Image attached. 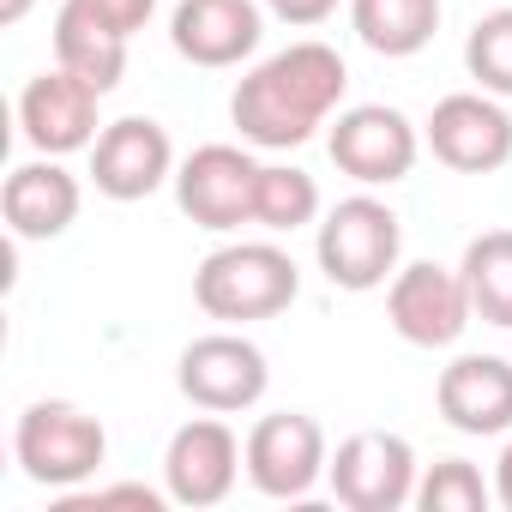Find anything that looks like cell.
Listing matches in <instances>:
<instances>
[{"mask_svg":"<svg viewBox=\"0 0 512 512\" xmlns=\"http://www.w3.org/2000/svg\"><path fill=\"white\" fill-rule=\"evenodd\" d=\"M350 91V67L332 43H290L278 55H266L260 67H253L235 97H229V121L241 127L247 145L260 151H296L308 145L344 103Z\"/></svg>","mask_w":512,"mask_h":512,"instance_id":"1","label":"cell"},{"mask_svg":"<svg viewBox=\"0 0 512 512\" xmlns=\"http://www.w3.org/2000/svg\"><path fill=\"white\" fill-rule=\"evenodd\" d=\"M296 296H302V272L278 241H229L205 253L193 272V302L223 326L278 320Z\"/></svg>","mask_w":512,"mask_h":512,"instance_id":"2","label":"cell"},{"mask_svg":"<svg viewBox=\"0 0 512 512\" xmlns=\"http://www.w3.org/2000/svg\"><path fill=\"white\" fill-rule=\"evenodd\" d=\"M314 253H320V272L332 290H350V296H368L380 284L398 278V253H404V223L386 199L374 193H350L326 211L320 235H314Z\"/></svg>","mask_w":512,"mask_h":512,"instance_id":"3","label":"cell"},{"mask_svg":"<svg viewBox=\"0 0 512 512\" xmlns=\"http://www.w3.org/2000/svg\"><path fill=\"white\" fill-rule=\"evenodd\" d=\"M13 458L19 470L37 482V488H55V494H73L85 488L103 458H109V434L91 410L67 404V398H37L19 428H13Z\"/></svg>","mask_w":512,"mask_h":512,"instance_id":"4","label":"cell"},{"mask_svg":"<svg viewBox=\"0 0 512 512\" xmlns=\"http://www.w3.org/2000/svg\"><path fill=\"white\" fill-rule=\"evenodd\" d=\"M175 386L193 410H211V416H241L266 398L272 386V368H266V350L241 338V332H205L181 350L175 362Z\"/></svg>","mask_w":512,"mask_h":512,"instance_id":"5","label":"cell"},{"mask_svg":"<svg viewBox=\"0 0 512 512\" xmlns=\"http://www.w3.org/2000/svg\"><path fill=\"white\" fill-rule=\"evenodd\" d=\"M326 482H332L338 506H350V512H398V506L416 500L422 464H416L404 434L356 428L350 440H338V452L326 464Z\"/></svg>","mask_w":512,"mask_h":512,"instance_id":"6","label":"cell"},{"mask_svg":"<svg viewBox=\"0 0 512 512\" xmlns=\"http://www.w3.org/2000/svg\"><path fill=\"white\" fill-rule=\"evenodd\" d=\"M332 446L308 410H272L247 428V482L266 500H308L326 482Z\"/></svg>","mask_w":512,"mask_h":512,"instance_id":"7","label":"cell"},{"mask_svg":"<svg viewBox=\"0 0 512 512\" xmlns=\"http://www.w3.org/2000/svg\"><path fill=\"white\" fill-rule=\"evenodd\" d=\"M326 151L332 163L362 181V187H392L416 169L422 157V133L404 109L392 103H356V109H338L332 133H326Z\"/></svg>","mask_w":512,"mask_h":512,"instance_id":"8","label":"cell"},{"mask_svg":"<svg viewBox=\"0 0 512 512\" xmlns=\"http://www.w3.org/2000/svg\"><path fill=\"white\" fill-rule=\"evenodd\" d=\"M386 320L416 350H452L464 338V326L476 320L464 272L458 266H434V260L398 266V278L386 284Z\"/></svg>","mask_w":512,"mask_h":512,"instance_id":"9","label":"cell"},{"mask_svg":"<svg viewBox=\"0 0 512 512\" xmlns=\"http://www.w3.org/2000/svg\"><path fill=\"white\" fill-rule=\"evenodd\" d=\"M247 470V440L223 416H193L163 446V488L175 506H223L235 494V476Z\"/></svg>","mask_w":512,"mask_h":512,"instance_id":"10","label":"cell"},{"mask_svg":"<svg viewBox=\"0 0 512 512\" xmlns=\"http://www.w3.org/2000/svg\"><path fill=\"white\" fill-rule=\"evenodd\" d=\"M422 145L458 175H494L512 163V115L488 91H452L422 121Z\"/></svg>","mask_w":512,"mask_h":512,"instance_id":"11","label":"cell"},{"mask_svg":"<svg viewBox=\"0 0 512 512\" xmlns=\"http://www.w3.org/2000/svg\"><path fill=\"white\" fill-rule=\"evenodd\" d=\"M253 187H260V163L241 145H199L175 163V205L211 235L253 223Z\"/></svg>","mask_w":512,"mask_h":512,"instance_id":"12","label":"cell"},{"mask_svg":"<svg viewBox=\"0 0 512 512\" xmlns=\"http://www.w3.org/2000/svg\"><path fill=\"white\" fill-rule=\"evenodd\" d=\"M97 103H103L97 85H85V79L67 73V67H49V73H37V79L19 91V133H25V145L43 151V157L91 151L97 133H103Z\"/></svg>","mask_w":512,"mask_h":512,"instance_id":"13","label":"cell"},{"mask_svg":"<svg viewBox=\"0 0 512 512\" xmlns=\"http://www.w3.org/2000/svg\"><path fill=\"white\" fill-rule=\"evenodd\" d=\"M91 181L103 199L115 205H133V199H151L163 181H175V145L163 133V121L151 115H121L97 133L91 145Z\"/></svg>","mask_w":512,"mask_h":512,"instance_id":"14","label":"cell"},{"mask_svg":"<svg viewBox=\"0 0 512 512\" xmlns=\"http://www.w3.org/2000/svg\"><path fill=\"white\" fill-rule=\"evenodd\" d=\"M266 37V0H181L169 43L193 67H241Z\"/></svg>","mask_w":512,"mask_h":512,"instance_id":"15","label":"cell"},{"mask_svg":"<svg viewBox=\"0 0 512 512\" xmlns=\"http://www.w3.org/2000/svg\"><path fill=\"white\" fill-rule=\"evenodd\" d=\"M434 404H440L446 428H458V434H476V440L512 434V362L506 356H458L452 368H440Z\"/></svg>","mask_w":512,"mask_h":512,"instance_id":"16","label":"cell"},{"mask_svg":"<svg viewBox=\"0 0 512 512\" xmlns=\"http://www.w3.org/2000/svg\"><path fill=\"white\" fill-rule=\"evenodd\" d=\"M79 205H85V187L73 169H61V157H37V163H19L0 187V211H7V229L19 241H55L79 223Z\"/></svg>","mask_w":512,"mask_h":512,"instance_id":"17","label":"cell"},{"mask_svg":"<svg viewBox=\"0 0 512 512\" xmlns=\"http://www.w3.org/2000/svg\"><path fill=\"white\" fill-rule=\"evenodd\" d=\"M127 43L121 31H109L103 19H91L85 7H73V0H61V13H55V67L79 73L85 85H97L103 97L121 85L127 73Z\"/></svg>","mask_w":512,"mask_h":512,"instance_id":"18","label":"cell"},{"mask_svg":"<svg viewBox=\"0 0 512 512\" xmlns=\"http://www.w3.org/2000/svg\"><path fill=\"white\" fill-rule=\"evenodd\" d=\"M350 31L386 61H410L440 31V0H350Z\"/></svg>","mask_w":512,"mask_h":512,"instance_id":"19","label":"cell"},{"mask_svg":"<svg viewBox=\"0 0 512 512\" xmlns=\"http://www.w3.org/2000/svg\"><path fill=\"white\" fill-rule=\"evenodd\" d=\"M464 290H470V308L482 326H500L512 332V229H488L464 247Z\"/></svg>","mask_w":512,"mask_h":512,"instance_id":"20","label":"cell"},{"mask_svg":"<svg viewBox=\"0 0 512 512\" xmlns=\"http://www.w3.org/2000/svg\"><path fill=\"white\" fill-rule=\"evenodd\" d=\"M320 217V181L296 163H260V187H253V223L290 235Z\"/></svg>","mask_w":512,"mask_h":512,"instance_id":"21","label":"cell"},{"mask_svg":"<svg viewBox=\"0 0 512 512\" xmlns=\"http://www.w3.org/2000/svg\"><path fill=\"white\" fill-rule=\"evenodd\" d=\"M464 67L476 79V91L488 97H512V7H494L470 25L464 37Z\"/></svg>","mask_w":512,"mask_h":512,"instance_id":"22","label":"cell"},{"mask_svg":"<svg viewBox=\"0 0 512 512\" xmlns=\"http://www.w3.org/2000/svg\"><path fill=\"white\" fill-rule=\"evenodd\" d=\"M488 500H494V488L482 482V470L470 458H440L416 482V506L422 512H482Z\"/></svg>","mask_w":512,"mask_h":512,"instance_id":"23","label":"cell"},{"mask_svg":"<svg viewBox=\"0 0 512 512\" xmlns=\"http://www.w3.org/2000/svg\"><path fill=\"white\" fill-rule=\"evenodd\" d=\"M61 506H139V512H163L169 506V488H145V482H115V488H91V494H61Z\"/></svg>","mask_w":512,"mask_h":512,"instance_id":"24","label":"cell"},{"mask_svg":"<svg viewBox=\"0 0 512 512\" xmlns=\"http://www.w3.org/2000/svg\"><path fill=\"white\" fill-rule=\"evenodd\" d=\"M73 7H85L91 19H103L121 37H139L151 25V13H157V0H73Z\"/></svg>","mask_w":512,"mask_h":512,"instance_id":"25","label":"cell"},{"mask_svg":"<svg viewBox=\"0 0 512 512\" xmlns=\"http://www.w3.org/2000/svg\"><path fill=\"white\" fill-rule=\"evenodd\" d=\"M266 13L296 25V31H314V25H326L338 13V0H266Z\"/></svg>","mask_w":512,"mask_h":512,"instance_id":"26","label":"cell"},{"mask_svg":"<svg viewBox=\"0 0 512 512\" xmlns=\"http://www.w3.org/2000/svg\"><path fill=\"white\" fill-rule=\"evenodd\" d=\"M494 500L512 512V440H506V452H500V464H494Z\"/></svg>","mask_w":512,"mask_h":512,"instance_id":"27","label":"cell"},{"mask_svg":"<svg viewBox=\"0 0 512 512\" xmlns=\"http://www.w3.org/2000/svg\"><path fill=\"white\" fill-rule=\"evenodd\" d=\"M31 7H37V0H0V25H19Z\"/></svg>","mask_w":512,"mask_h":512,"instance_id":"28","label":"cell"}]
</instances>
